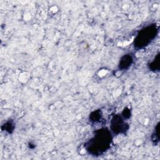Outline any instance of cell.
I'll use <instances>...</instances> for the list:
<instances>
[{
	"label": "cell",
	"mask_w": 160,
	"mask_h": 160,
	"mask_svg": "<svg viewBox=\"0 0 160 160\" xmlns=\"http://www.w3.org/2000/svg\"><path fill=\"white\" fill-rule=\"evenodd\" d=\"M156 26L151 25L144 28L139 32L136 39V46L142 48L148 44L156 36Z\"/></svg>",
	"instance_id": "cell-2"
},
{
	"label": "cell",
	"mask_w": 160,
	"mask_h": 160,
	"mask_svg": "<svg viewBox=\"0 0 160 160\" xmlns=\"http://www.w3.org/2000/svg\"><path fill=\"white\" fill-rule=\"evenodd\" d=\"M133 59L130 54H126L122 56L119 61V67L121 69H128L132 64Z\"/></svg>",
	"instance_id": "cell-4"
},
{
	"label": "cell",
	"mask_w": 160,
	"mask_h": 160,
	"mask_svg": "<svg viewBox=\"0 0 160 160\" xmlns=\"http://www.w3.org/2000/svg\"><path fill=\"white\" fill-rule=\"evenodd\" d=\"M127 125L119 116H115L111 120V129L116 133H121L126 131Z\"/></svg>",
	"instance_id": "cell-3"
},
{
	"label": "cell",
	"mask_w": 160,
	"mask_h": 160,
	"mask_svg": "<svg viewBox=\"0 0 160 160\" xmlns=\"http://www.w3.org/2000/svg\"><path fill=\"white\" fill-rule=\"evenodd\" d=\"M111 136L108 130L99 129L94 136L88 142V151L92 154H101L111 144Z\"/></svg>",
	"instance_id": "cell-1"
}]
</instances>
